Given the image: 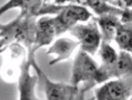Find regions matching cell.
Returning <instances> with one entry per match:
<instances>
[{
  "label": "cell",
  "instance_id": "obj_10",
  "mask_svg": "<svg viewBox=\"0 0 132 100\" xmlns=\"http://www.w3.org/2000/svg\"><path fill=\"white\" fill-rule=\"evenodd\" d=\"M46 1L47 0H9L0 7V10L4 14L11 10L19 9L21 14L38 17L43 7L46 4Z\"/></svg>",
  "mask_w": 132,
  "mask_h": 100
},
{
  "label": "cell",
  "instance_id": "obj_2",
  "mask_svg": "<svg viewBox=\"0 0 132 100\" xmlns=\"http://www.w3.org/2000/svg\"><path fill=\"white\" fill-rule=\"evenodd\" d=\"M37 17L19 13L8 24H0V39L9 45L19 44L29 51L33 50L35 42V28Z\"/></svg>",
  "mask_w": 132,
  "mask_h": 100
},
{
  "label": "cell",
  "instance_id": "obj_7",
  "mask_svg": "<svg viewBox=\"0 0 132 100\" xmlns=\"http://www.w3.org/2000/svg\"><path fill=\"white\" fill-rule=\"evenodd\" d=\"M31 64L28 52L27 58L20 65V73L17 78L18 82V100H42L36 95V85L38 83V76L30 72Z\"/></svg>",
  "mask_w": 132,
  "mask_h": 100
},
{
  "label": "cell",
  "instance_id": "obj_17",
  "mask_svg": "<svg viewBox=\"0 0 132 100\" xmlns=\"http://www.w3.org/2000/svg\"><path fill=\"white\" fill-rule=\"evenodd\" d=\"M118 4H120V6H121V4H123L127 8H130V7H132V0H118V3L116 4V7L118 6Z\"/></svg>",
  "mask_w": 132,
  "mask_h": 100
},
{
  "label": "cell",
  "instance_id": "obj_6",
  "mask_svg": "<svg viewBox=\"0 0 132 100\" xmlns=\"http://www.w3.org/2000/svg\"><path fill=\"white\" fill-rule=\"evenodd\" d=\"M132 96V77L112 78L94 91V100H129Z\"/></svg>",
  "mask_w": 132,
  "mask_h": 100
},
{
  "label": "cell",
  "instance_id": "obj_5",
  "mask_svg": "<svg viewBox=\"0 0 132 100\" xmlns=\"http://www.w3.org/2000/svg\"><path fill=\"white\" fill-rule=\"evenodd\" d=\"M72 36L79 45L80 50L89 55H94L98 51L102 43V35L96 20H89L85 23H79L69 30Z\"/></svg>",
  "mask_w": 132,
  "mask_h": 100
},
{
  "label": "cell",
  "instance_id": "obj_18",
  "mask_svg": "<svg viewBox=\"0 0 132 100\" xmlns=\"http://www.w3.org/2000/svg\"><path fill=\"white\" fill-rule=\"evenodd\" d=\"M7 47H8V44L6 43L5 40L0 39V54L5 52V50H7Z\"/></svg>",
  "mask_w": 132,
  "mask_h": 100
},
{
  "label": "cell",
  "instance_id": "obj_11",
  "mask_svg": "<svg viewBox=\"0 0 132 100\" xmlns=\"http://www.w3.org/2000/svg\"><path fill=\"white\" fill-rule=\"evenodd\" d=\"M132 77V57L130 53L121 51L115 64L109 71V78H121Z\"/></svg>",
  "mask_w": 132,
  "mask_h": 100
},
{
  "label": "cell",
  "instance_id": "obj_9",
  "mask_svg": "<svg viewBox=\"0 0 132 100\" xmlns=\"http://www.w3.org/2000/svg\"><path fill=\"white\" fill-rule=\"evenodd\" d=\"M78 46H79L78 43L71 38L62 37L56 40L45 52L47 56L51 57L49 64L56 65L69 60L75 52V50Z\"/></svg>",
  "mask_w": 132,
  "mask_h": 100
},
{
  "label": "cell",
  "instance_id": "obj_1",
  "mask_svg": "<svg viewBox=\"0 0 132 100\" xmlns=\"http://www.w3.org/2000/svg\"><path fill=\"white\" fill-rule=\"evenodd\" d=\"M45 14H55L53 16L57 29V36L69 31L79 23H85L92 18V12L85 6L79 4L69 5H49L45 4L41 10L39 16Z\"/></svg>",
  "mask_w": 132,
  "mask_h": 100
},
{
  "label": "cell",
  "instance_id": "obj_20",
  "mask_svg": "<svg viewBox=\"0 0 132 100\" xmlns=\"http://www.w3.org/2000/svg\"><path fill=\"white\" fill-rule=\"evenodd\" d=\"M2 15H3V12H2V11H1V10H0V17L2 16Z\"/></svg>",
  "mask_w": 132,
  "mask_h": 100
},
{
  "label": "cell",
  "instance_id": "obj_16",
  "mask_svg": "<svg viewBox=\"0 0 132 100\" xmlns=\"http://www.w3.org/2000/svg\"><path fill=\"white\" fill-rule=\"evenodd\" d=\"M86 92H87V90H86L85 88H80L79 87L78 92L77 93V95H75V97L73 100H86V98H85Z\"/></svg>",
  "mask_w": 132,
  "mask_h": 100
},
{
  "label": "cell",
  "instance_id": "obj_12",
  "mask_svg": "<svg viewBox=\"0 0 132 100\" xmlns=\"http://www.w3.org/2000/svg\"><path fill=\"white\" fill-rule=\"evenodd\" d=\"M96 22L102 35V42L110 43L114 39L116 28L121 24V19L118 15L106 14L98 16Z\"/></svg>",
  "mask_w": 132,
  "mask_h": 100
},
{
  "label": "cell",
  "instance_id": "obj_8",
  "mask_svg": "<svg viewBox=\"0 0 132 100\" xmlns=\"http://www.w3.org/2000/svg\"><path fill=\"white\" fill-rule=\"evenodd\" d=\"M57 37V29L54 23L53 16L43 15L36 21L35 28V42L33 50L38 49L47 45H50Z\"/></svg>",
  "mask_w": 132,
  "mask_h": 100
},
{
  "label": "cell",
  "instance_id": "obj_22",
  "mask_svg": "<svg viewBox=\"0 0 132 100\" xmlns=\"http://www.w3.org/2000/svg\"><path fill=\"white\" fill-rule=\"evenodd\" d=\"M92 100H94V99H92Z\"/></svg>",
  "mask_w": 132,
  "mask_h": 100
},
{
  "label": "cell",
  "instance_id": "obj_21",
  "mask_svg": "<svg viewBox=\"0 0 132 100\" xmlns=\"http://www.w3.org/2000/svg\"><path fill=\"white\" fill-rule=\"evenodd\" d=\"M129 100H132V96H131V97L129 98Z\"/></svg>",
  "mask_w": 132,
  "mask_h": 100
},
{
  "label": "cell",
  "instance_id": "obj_19",
  "mask_svg": "<svg viewBox=\"0 0 132 100\" xmlns=\"http://www.w3.org/2000/svg\"><path fill=\"white\" fill-rule=\"evenodd\" d=\"M106 2L110 3V4H111V5H113V2H114V0H105Z\"/></svg>",
  "mask_w": 132,
  "mask_h": 100
},
{
  "label": "cell",
  "instance_id": "obj_15",
  "mask_svg": "<svg viewBox=\"0 0 132 100\" xmlns=\"http://www.w3.org/2000/svg\"><path fill=\"white\" fill-rule=\"evenodd\" d=\"M56 5H66V4H79L82 5V0H54Z\"/></svg>",
  "mask_w": 132,
  "mask_h": 100
},
{
  "label": "cell",
  "instance_id": "obj_14",
  "mask_svg": "<svg viewBox=\"0 0 132 100\" xmlns=\"http://www.w3.org/2000/svg\"><path fill=\"white\" fill-rule=\"evenodd\" d=\"M82 5H85L86 8H89L98 16L106 14H114L119 16L124 11L121 8L111 5L105 0H82Z\"/></svg>",
  "mask_w": 132,
  "mask_h": 100
},
{
  "label": "cell",
  "instance_id": "obj_3",
  "mask_svg": "<svg viewBox=\"0 0 132 100\" xmlns=\"http://www.w3.org/2000/svg\"><path fill=\"white\" fill-rule=\"evenodd\" d=\"M81 84H83V88L88 91L96 84H102V81L99 65L96 61L91 55L83 52L82 50H78L72 68L71 85L79 88Z\"/></svg>",
  "mask_w": 132,
  "mask_h": 100
},
{
  "label": "cell",
  "instance_id": "obj_4",
  "mask_svg": "<svg viewBox=\"0 0 132 100\" xmlns=\"http://www.w3.org/2000/svg\"><path fill=\"white\" fill-rule=\"evenodd\" d=\"M35 51H28V58L30 61L31 68L35 71L38 78L43 81L44 87V93L46 100H73L75 95H77L79 88L72 86L71 84H65L61 82H55L51 80L39 66L38 62L35 59Z\"/></svg>",
  "mask_w": 132,
  "mask_h": 100
},
{
  "label": "cell",
  "instance_id": "obj_13",
  "mask_svg": "<svg viewBox=\"0 0 132 100\" xmlns=\"http://www.w3.org/2000/svg\"><path fill=\"white\" fill-rule=\"evenodd\" d=\"M113 40L121 51L132 52V22L121 23L116 28Z\"/></svg>",
  "mask_w": 132,
  "mask_h": 100
}]
</instances>
